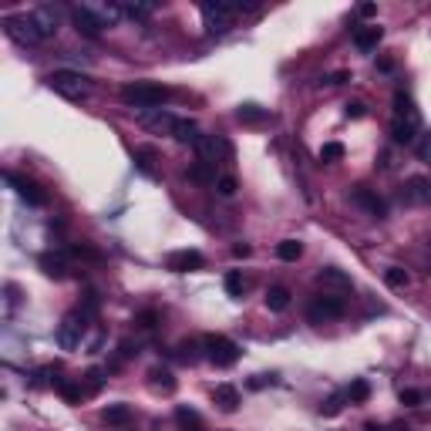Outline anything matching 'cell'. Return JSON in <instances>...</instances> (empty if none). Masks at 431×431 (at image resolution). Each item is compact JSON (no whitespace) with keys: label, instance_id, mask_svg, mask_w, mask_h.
<instances>
[{"label":"cell","instance_id":"6da1fadb","mask_svg":"<svg viewBox=\"0 0 431 431\" xmlns=\"http://www.w3.org/2000/svg\"><path fill=\"white\" fill-rule=\"evenodd\" d=\"M169 95L172 91L159 85V81H132V85L122 88V102L128 108H139V112H152V108H162L169 102Z\"/></svg>","mask_w":431,"mask_h":431},{"label":"cell","instance_id":"7a4b0ae2","mask_svg":"<svg viewBox=\"0 0 431 431\" xmlns=\"http://www.w3.org/2000/svg\"><path fill=\"white\" fill-rule=\"evenodd\" d=\"M48 88L58 91V95H64V98H71V102H78V98H88L91 78L81 75V71H68V68H61V71H54V75L48 78Z\"/></svg>","mask_w":431,"mask_h":431},{"label":"cell","instance_id":"3957f363","mask_svg":"<svg viewBox=\"0 0 431 431\" xmlns=\"http://www.w3.org/2000/svg\"><path fill=\"white\" fill-rule=\"evenodd\" d=\"M199 11H203V24L209 34H226L233 21H236V4L233 0H209Z\"/></svg>","mask_w":431,"mask_h":431},{"label":"cell","instance_id":"277c9868","mask_svg":"<svg viewBox=\"0 0 431 431\" xmlns=\"http://www.w3.org/2000/svg\"><path fill=\"white\" fill-rule=\"evenodd\" d=\"M4 31H7L17 44H24V48H38V44H44L38 24L31 21V14H7V17H4Z\"/></svg>","mask_w":431,"mask_h":431},{"label":"cell","instance_id":"5b68a950","mask_svg":"<svg viewBox=\"0 0 431 431\" xmlns=\"http://www.w3.org/2000/svg\"><path fill=\"white\" fill-rule=\"evenodd\" d=\"M203 351H206V361H213L216 368H229L240 361V347L223 337V334H206L203 337Z\"/></svg>","mask_w":431,"mask_h":431},{"label":"cell","instance_id":"8992f818","mask_svg":"<svg viewBox=\"0 0 431 431\" xmlns=\"http://www.w3.org/2000/svg\"><path fill=\"white\" fill-rule=\"evenodd\" d=\"M88 324H91L88 314L71 310V314L61 320V327H58V344H61L64 351H75V347H81L85 334H88Z\"/></svg>","mask_w":431,"mask_h":431},{"label":"cell","instance_id":"52a82bcc","mask_svg":"<svg viewBox=\"0 0 431 431\" xmlns=\"http://www.w3.org/2000/svg\"><path fill=\"white\" fill-rule=\"evenodd\" d=\"M344 310H347V304H344L341 297L320 293V297H314L310 307H307V320H310V324H327V320L344 317Z\"/></svg>","mask_w":431,"mask_h":431},{"label":"cell","instance_id":"ba28073f","mask_svg":"<svg viewBox=\"0 0 431 431\" xmlns=\"http://www.w3.org/2000/svg\"><path fill=\"white\" fill-rule=\"evenodd\" d=\"M391 139H394V145H415V142L421 139V115H418V108H415V112H405V115H394Z\"/></svg>","mask_w":431,"mask_h":431},{"label":"cell","instance_id":"9c48e42d","mask_svg":"<svg viewBox=\"0 0 431 431\" xmlns=\"http://www.w3.org/2000/svg\"><path fill=\"white\" fill-rule=\"evenodd\" d=\"M71 24H75L78 34H85V38L98 41L102 38L105 24L98 21V14L91 11V4H78V7H71Z\"/></svg>","mask_w":431,"mask_h":431},{"label":"cell","instance_id":"30bf717a","mask_svg":"<svg viewBox=\"0 0 431 431\" xmlns=\"http://www.w3.org/2000/svg\"><path fill=\"white\" fill-rule=\"evenodd\" d=\"M27 14H31V21L38 24L44 41H51L54 34H58V27H61V11H58L54 4H38L34 11H27Z\"/></svg>","mask_w":431,"mask_h":431},{"label":"cell","instance_id":"8fae6325","mask_svg":"<svg viewBox=\"0 0 431 431\" xmlns=\"http://www.w3.org/2000/svg\"><path fill=\"white\" fill-rule=\"evenodd\" d=\"M139 122L145 128H152V132H159V135H172V128H176V115L165 112V108H152V112H139Z\"/></svg>","mask_w":431,"mask_h":431},{"label":"cell","instance_id":"7c38bea8","mask_svg":"<svg viewBox=\"0 0 431 431\" xmlns=\"http://www.w3.org/2000/svg\"><path fill=\"white\" fill-rule=\"evenodd\" d=\"M203 267H206V256L199 250H179V253L169 256V270H176V273H196Z\"/></svg>","mask_w":431,"mask_h":431},{"label":"cell","instance_id":"4fadbf2b","mask_svg":"<svg viewBox=\"0 0 431 431\" xmlns=\"http://www.w3.org/2000/svg\"><path fill=\"white\" fill-rule=\"evenodd\" d=\"M7 182H11L14 192H17L24 203H31V206H44V203H48V199H44V192H41L31 179H21L17 172H7Z\"/></svg>","mask_w":431,"mask_h":431},{"label":"cell","instance_id":"5bb4252c","mask_svg":"<svg viewBox=\"0 0 431 431\" xmlns=\"http://www.w3.org/2000/svg\"><path fill=\"white\" fill-rule=\"evenodd\" d=\"M405 199L411 206H431V179L425 176H411L405 186Z\"/></svg>","mask_w":431,"mask_h":431},{"label":"cell","instance_id":"9a60e30c","mask_svg":"<svg viewBox=\"0 0 431 431\" xmlns=\"http://www.w3.org/2000/svg\"><path fill=\"white\" fill-rule=\"evenodd\" d=\"M354 203L357 206H364L374 219H384L388 216V206H384V199L381 196H374L371 189H364V186H354Z\"/></svg>","mask_w":431,"mask_h":431},{"label":"cell","instance_id":"2e32d148","mask_svg":"<svg viewBox=\"0 0 431 431\" xmlns=\"http://www.w3.org/2000/svg\"><path fill=\"white\" fill-rule=\"evenodd\" d=\"M38 267L44 270V277L64 280V277H68V256H64V253H44L38 260Z\"/></svg>","mask_w":431,"mask_h":431},{"label":"cell","instance_id":"e0dca14e","mask_svg":"<svg viewBox=\"0 0 431 431\" xmlns=\"http://www.w3.org/2000/svg\"><path fill=\"white\" fill-rule=\"evenodd\" d=\"M172 139H176L179 145H199L203 132H199V125H196L192 118H179L176 128H172Z\"/></svg>","mask_w":431,"mask_h":431},{"label":"cell","instance_id":"ac0fdd59","mask_svg":"<svg viewBox=\"0 0 431 431\" xmlns=\"http://www.w3.org/2000/svg\"><path fill=\"white\" fill-rule=\"evenodd\" d=\"M213 401H216V405H219V408H223L226 415H233V411L240 408V391H236L233 384H216Z\"/></svg>","mask_w":431,"mask_h":431},{"label":"cell","instance_id":"d6986e66","mask_svg":"<svg viewBox=\"0 0 431 431\" xmlns=\"http://www.w3.org/2000/svg\"><path fill=\"white\" fill-rule=\"evenodd\" d=\"M102 421L108 428H128L132 425V408L128 405H108L102 411Z\"/></svg>","mask_w":431,"mask_h":431},{"label":"cell","instance_id":"ffe728a7","mask_svg":"<svg viewBox=\"0 0 431 431\" xmlns=\"http://www.w3.org/2000/svg\"><path fill=\"white\" fill-rule=\"evenodd\" d=\"M381 38H384V31L381 27H361V31H354V44H357V51H374L381 44Z\"/></svg>","mask_w":431,"mask_h":431},{"label":"cell","instance_id":"44dd1931","mask_svg":"<svg viewBox=\"0 0 431 431\" xmlns=\"http://www.w3.org/2000/svg\"><path fill=\"white\" fill-rule=\"evenodd\" d=\"M317 280L324 283V287H334V290H351V277L337 267H324L317 273Z\"/></svg>","mask_w":431,"mask_h":431},{"label":"cell","instance_id":"7402d4cb","mask_svg":"<svg viewBox=\"0 0 431 431\" xmlns=\"http://www.w3.org/2000/svg\"><path fill=\"white\" fill-rule=\"evenodd\" d=\"M149 378H152V388H155V391H162V394H172V391H176V378H172V371L152 368V371H149Z\"/></svg>","mask_w":431,"mask_h":431},{"label":"cell","instance_id":"603a6c76","mask_svg":"<svg viewBox=\"0 0 431 431\" xmlns=\"http://www.w3.org/2000/svg\"><path fill=\"white\" fill-rule=\"evenodd\" d=\"M91 11L98 14V21H102L105 27H112V24H118V17H122V4H91Z\"/></svg>","mask_w":431,"mask_h":431},{"label":"cell","instance_id":"cb8c5ba5","mask_svg":"<svg viewBox=\"0 0 431 431\" xmlns=\"http://www.w3.org/2000/svg\"><path fill=\"white\" fill-rule=\"evenodd\" d=\"M277 256L283 260V263H297V260L304 256V243H300V240H283V243H277Z\"/></svg>","mask_w":431,"mask_h":431},{"label":"cell","instance_id":"d4e9b609","mask_svg":"<svg viewBox=\"0 0 431 431\" xmlns=\"http://www.w3.org/2000/svg\"><path fill=\"white\" fill-rule=\"evenodd\" d=\"M267 307L273 310V314L287 310V307H290V290H287V287H270V290H267Z\"/></svg>","mask_w":431,"mask_h":431},{"label":"cell","instance_id":"484cf974","mask_svg":"<svg viewBox=\"0 0 431 431\" xmlns=\"http://www.w3.org/2000/svg\"><path fill=\"white\" fill-rule=\"evenodd\" d=\"M54 388L61 391V398L68 401V405H78V401H81V394H85L81 384H75V381H68V378H58V381H54Z\"/></svg>","mask_w":431,"mask_h":431},{"label":"cell","instance_id":"4316f807","mask_svg":"<svg viewBox=\"0 0 431 431\" xmlns=\"http://www.w3.org/2000/svg\"><path fill=\"white\" fill-rule=\"evenodd\" d=\"M347 401H351V405H364V401H368L371 398V384L364 378H357V381H351V388H347Z\"/></svg>","mask_w":431,"mask_h":431},{"label":"cell","instance_id":"83f0119b","mask_svg":"<svg viewBox=\"0 0 431 431\" xmlns=\"http://www.w3.org/2000/svg\"><path fill=\"white\" fill-rule=\"evenodd\" d=\"M189 179H192V182H199V186H216V179H219V176H216L213 165L196 162V165L189 169Z\"/></svg>","mask_w":431,"mask_h":431},{"label":"cell","instance_id":"f1b7e54d","mask_svg":"<svg viewBox=\"0 0 431 431\" xmlns=\"http://www.w3.org/2000/svg\"><path fill=\"white\" fill-rule=\"evenodd\" d=\"M122 11H125L132 21H145V17H152L159 7H155V4H139V0H128V4H122Z\"/></svg>","mask_w":431,"mask_h":431},{"label":"cell","instance_id":"f546056e","mask_svg":"<svg viewBox=\"0 0 431 431\" xmlns=\"http://www.w3.org/2000/svg\"><path fill=\"white\" fill-rule=\"evenodd\" d=\"M243 125H260V122H267V112L260 108V105H240V112H236Z\"/></svg>","mask_w":431,"mask_h":431},{"label":"cell","instance_id":"4dcf8cb0","mask_svg":"<svg viewBox=\"0 0 431 431\" xmlns=\"http://www.w3.org/2000/svg\"><path fill=\"white\" fill-rule=\"evenodd\" d=\"M408 270H401V267H388L384 270V283H388V287H391V290H405L408 287Z\"/></svg>","mask_w":431,"mask_h":431},{"label":"cell","instance_id":"1f68e13d","mask_svg":"<svg viewBox=\"0 0 431 431\" xmlns=\"http://www.w3.org/2000/svg\"><path fill=\"white\" fill-rule=\"evenodd\" d=\"M243 290H246L243 273H240V270H229V273H226V293H229V297H243Z\"/></svg>","mask_w":431,"mask_h":431},{"label":"cell","instance_id":"d6a6232c","mask_svg":"<svg viewBox=\"0 0 431 431\" xmlns=\"http://www.w3.org/2000/svg\"><path fill=\"white\" fill-rule=\"evenodd\" d=\"M344 401H347V394H330L327 401L320 405V415H327V418H334V415H341Z\"/></svg>","mask_w":431,"mask_h":431},{"label":"cell","instance_id":"836d02e7","mask_svg":"<svg viewBox=\"0 0 431 431\" xmlns=\"http://www.w3.org/2000/svg\"><path fill=\"white\" fill-rule=\"evenodd\" d=\"M135 162H139L142 172H155V149H135Z\"/></svg>","mask_w":431,"mask_h":431},{"label":"cell","instance_id":"e575fe53","mask_svg":"<svg viewBox=\"0 0 431 431\" xmlns=\"http://www.w3.org/2000/svg\"><path fill=\"white\" fill-rule=\"evenodd\" d=\"M344 159V145L341 142H327V145H324V149H320V162H341Z\"/></svg>","mask_w":431,"mask_h":431},{"label":"cell","instance_id":"d590c367","mask_svg":"<svg viewBox=\"0 0 431 431\" xmlns=\"http://www.w3.org/2000/svg\"><path fill=\"white\" fill-rule=\"evenodd\" d=\"M85 381H88V388H85L88 394L102 391V384H105V371H102V368H91L88 374H85Z\"/></svg>","mask_w":431,"mask_h":431},{"label":"cell","instance_id":"8d00e7d4","mask_svg":"<svg viewBox=\"0 0 431 431\" xmlns=\"http://www.w3.org/2000/svg\"><path fill=\"white\" fill-rule=\"evenodd\" d=\"M216 192H219L223 199L236 196V179H233V176H219V179H216Z\"/></svg>","mask_w":431,"mask_h":431},{"label":"cell","instance_id":"74e56055","mask_svg":"<svg viewBox=\"0 0 431 431\" xmlns=\"http://www.w3.org/2000/svg\"><path fill=\"white\" fill-rule=\"evenodd\" d=\"M176 421L182 425V431H186V428H196V425H199V415H196L192 408H179V411H176Z\"/></svg>","mask_w":431,"mask_h":431},{"label":"cell","instance_id":"f35d334b","mask_svg":"<svg viewBox=\"0 0 431 431\" xmlns=\"http://www.w3.org/2000/svg\"><path fill=\"white\" fill-rule=\"evenodd\" d=\"M415 152L421 162H431V132H421V139L415 142Z\"/></svg>","mask_w":431,"mask_h":431},{"label":"cell","instance_id":"ab89813d","mask_svg":"<svg viewBox=\"0 0 431 431\" xmlns=\"http://www.w3.org/2000/svg\"><path fill=\"white\" fill-rule=\"evenodd\" d=\"M421 401H425V394H421L418 388H405V391H401V405H408V408H418Z\"/></svg>","mask_w":431,"mask_h":431},{"label":"cell","instance_id":"60d3db41","mask_svg":"<svg viewBox=\"0 0 431 431\" xmlns=\"http://www.w3.org/2000/svg\"><path fill=\"white\" fill-rule=\"evenodd\" d=\"M364 112H368V108H364V105H361V102L344 105V115H347V118H364Z\"/></svg>","mask_w":431,"mask_h":431},{"label":"cell","instance_id":"b9f144b4","mask_svg":"<svg viewBox=\"0 0 431 431\" xmlns=\"http://www.w3.org/2000/svg\"><path fill=\"white\" fill-rule=\"evenodd\" d=\"M4 293H7V314H14V307H17V287H14V283H7V287H4Z\"/></svg>","mask_w":431,"mask_h":431},{"label":"cell","instance_id":"7bdbcfd3","mask_svg":"<svg viewBox=\"0 0 431 431\" xmlns=\"http://www.w3.org/2000/svg\"><path fill=\"white\" fill-rule=\"evenodd\" d=\"M155 320H159V317H155L152 310H145V314L139 317V327H142V330H152V327H155Z\"/></svg>","mask_w":431,"mask_h":431},{"label":"cell","instance_id":"ee69618b","mask_svg":"<svg viewBox=\"0 0 431 431\" xmlns=\"http://www.w3.org/2000/svg\"><path fill=\"white\" fill-rule=\"evenodd\" d=\"M357 14H361V17H374V14H378V7H374V4H361V7H357Z\"/></svg>","mask_w":431,"mask_h":431},{"label":"cell","instance_id":"f6af8a7d","mask_svg":"<svg viewBox=\"0 0 431 431\" xmlns=\"http://www.w3.org/2000/svg\"><path fill=\"white\" fill-rule=\"evenodd\" d=\"M250 253H253V250H250L246 243H236V246H233V256H240V260L243 256H250Z\"/></svg>","mask_w":431,"mask_h":431},{"label":"cell","instance_id":"bcb514c9","mask_svg":"<svg viewBox=\"0 0 431 431\" xmlns=\"http://www.w3.org/2000/svg\"><path fill=\"white\" fill-rule=\"evenodd\" d=\"M347 78H351L347 71H337V75H330V78H327V85H344Z\"/></svg>","mask_w":431,"mask_h":431},{"label":"cell","instance_id":"7dc6e473","mask_svg":"<svg viewBox=\"0 0 431 431\" xmlns=\"http://www.w3.org/2000/svg\"><path fill=\"white\" fill-rule=\"evenodd\" d=\"M364 431H384V428H378V425H368V428H364Z\"/></svg>","mask_w":431,"mask_h":431},{"label":"cell","instance_id":"c3c4849f","mask_svg":"<svg viewBox=\"0 0 431 431\" xmlns=\"http://www.w3.org/2000/svg\"><path fill=\"white\" fill-rule=\"evenodd\" d=\"M186 431H203V425H196V428H186Z\"/></svg>","mask_w":431,"mask_h":431}]
</instances>
